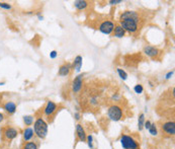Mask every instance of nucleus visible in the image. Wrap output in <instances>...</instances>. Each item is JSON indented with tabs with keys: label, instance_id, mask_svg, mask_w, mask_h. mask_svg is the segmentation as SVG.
I'll return each instance as SVG.
<instances>
[{
	"label": "nucleus",
	"instance_id": "6ab92c4d",
	"mask_svg": "<svg viewBox=\"0 0 175 149\" xmlns=\"http://www.w3.org/2000/svg\"><path fill=\"white\" fill-rule=\"evenodd\" d=\"M144 123H145V115H144V114H141L140 117H139V120H138V127H139V130H142V129H143Z\"/></svg>",
	"mask_w": 175,
	"mask_h": 149
},
{
	"label": "nucleus",
	"instance_id": "20e7f679",
	"mask_svg": "<svg viewBox=\"0 0 175 149\" xmlns=\"http://www.w3.org/2000/svg\"><path fill=\"white\" fill-rule=\"evenodd\" d=\"M108 116L112 121H119L122 118V110L118 105H112L108 109Z\"/></svg>",
	"mask_w": 175,
	"mask_h": 149
},
{
	"label": "nucleus",
	"instance_id": "4468645a",
	"mask_svg": "<svg viewBox=\"0 0 175 149\" xmlns=\"http://www.w3.org/2000/svg\"><path fill=\"white\" fill-rule=\"evenodd\" d=\"M70 69H71V66L69 65V64L61 66V67H60V69H59V75H61V76L68 75L70 73Z\"/></svg>",
	"mask_w": 175,
	"mask_h": 149
},
{
	"label": "nucleus",
	"instance_id": "a878e982",
	"mask_svg": "<svg viewBox=\"0 0 175 149\" xmlns=\"http://www.w3.org/2000/svg\"><path fill=\"white\" fill-rule=\"evenodd\" d=\"M110 5H117V4L122 3V0H112V1L108 2Z\"/></svg>",
	"mask_w": 175,
	"mask_h": 149
},
{
	"label": "nucleus",
	"instance_id": "c756f323",
	"mask_svg": "<svg viewBox=\"0 0 175 149\" xmlns=\"http://www.w3.org/2000/svg\"><path fill=\"white\" fill-rule=\"evenodd\" d=\"M3 120H4V115L2 113H0V123H1Z\"/></svg>",
	"mask_w": 175,
	"mask_h": 149
},
{
	"label": "nucleus",
	"instance_id": "f03ea898",
	"mask_svg": "<svg viewBox=\"0 0 175 149\" xmlns=\"http://www.w3.org/2000/svg\"><path fill=\"white\" fill-rule=\"evenodd\" d=\"M33 129H35V134L41 139H44L48 134V125L42 118L37 119L33 125Z\"/></svg>",
	"mask_w": 175,
	"mask_h": 149
},
{
	"label": "nucleus",
	"instance_id": "1a4fd4ad",
	"mask_svg": "<svg viewBox=\"0 0 175 149\" xmlns=\"http://www.w3.org/2000/svg\"><path fill=\"white\" fill-rule=\"evenodd\" d=\"M56 110H57V105L55 103H53V101H48L46 108L44 110V113H45L46 116L51 117L55 112H56Z\"/></svg>",
	"mask_w": 175,
	"mask_h": 149
},
{
	"label": "nucleus",
	"instance_id": "f257e3e1",
	"mask_svg": "<svg viewBox=\"0 0 175 149\" xmlns=\"http://www.w3.org/2000/svg\"><path fill=\"white\" fill-rule=\"evenodd\" d=\"M121 27L125 29V32H129L134 33L138 31V23H139V14L135 11L128 10L122 12L119 18Z\"/></svg>",
	"mask_w": 175,
	"mask_h": 149
},
{
	"label": "nucleus",
	"instance_id": "2eb2a0df",
	"mask_svg": "<svg viewBox=\"0 0 175 149\" xmlns=\"http://www.w3.org/2000/svg\"><path fill=\"white\" fill-rule=\"evenodd\" d=\"M73 67L75 68V70L79 72L81 67H82V57L81 56H77L75 58V60L73 62Z\"/></svg>",
	"mask_w": 175,
	"mask_h": 149
},
{
	"label": "nucleus",
	"instance_id": "423d86ee",
	"mask_svg": "<svg viewBox=\"0 0 175 149\" xmlns=\"http://www.w3.org/2000/svg\"><path fill=\"white\" fill-rule=\"evenodd\" d=\"M18 130L14 129V128H12V127H7L3 131L4 137H5L6 140H9V141L12 139H14L16 136H18Z\"/></svg>",
	"mask_w": 175,
	"mask_h": 149
},
{
	"label": "nucleus",
	"instance_id": "aec40b11",
	"mask_svg": "<svg viewBox=\"0 0 175 149\" xmlns=\"http://www.w3.org/2000/svg\"><path fill=\"white\" fill-rule=\"evenodd\" d=\"M23 122L27 126H31L33 123V117L32 116H24L23 117Z\"/></svg>",
	"mask_w": 175,
	"mask_h": 149
},
{
	"label": "nucleus",
	"instance_id": "412c9836",
	"mask_svg": "<svg viewBox=\"0 0 175 149\" xmlns=\"http://www.w3.org/2000/svg\"><path fill=\"white\" fill-rule=\"evenodd\" d=\"M118 73L119 75V77H121L122 80H126L128 78V74L126 73V71H123L121 68H118Z\"/></svg>",
	"mask_w": 175,
	"mask_h": 149
},
{
	"label": "nucleus",
	"instance_id": "dca6fc26",
	"mask_svg": "<svg viewBox=\"0 0 175 149\" xmlns=\"http://www.w3.org/2000/svg\"><path fill=\"white\" fill-rule=\"evenodd\" d=\"M125 29H123L121 25H117V27H114V37L116 38H122L125 36Z\"/></svg>",
	"mask_w": 175,
	"mask_h": 149
},
{
	"label": "nucleus",
	"instance_id": "cd10ccee",
	"mask_svg": "<svg viewBox=\"0 0 175 149\" xmlns=\"http://www.w3.org/2000/svg\"><path fill=\"white\" fill-rule=\"evenodd\" d=\"M57 55H58V53L56 52V51H52V52H51V54H50V57L52 58V59H55L57 57Z\"/></svg>",
	"mask_w": 175,
	"mask_h": 149
},
{
	"label": "nucleus",
	"instance_id": "6e6552de",
	"mask_svg": "<svg viewBox=\"0 0 175 149\" xmlns=\"http://www.w3.org/2000/svg\"><path fill=\"white\" fill-rule=\"evenodd\" d=\"M162 130H163L166 134L173 136L175 134V124H174V121H168V122L164 123V124L162 125Z\"/></svg>",
	"mask_w": 175,
	"mask_h": 149
},
{
	"label": "nucleus",
	"instance_id": "0eeeda50",
	"mask_svg": "<svg viewBox=\"0 0 175 149\" xmlns=\"http://www.w3.org/2000/svg\"><path fill=\"white\" fill-rule=\"evenodd\" d=\"M83 75H78L77 77H76L73 82H72V90L73 92L77 93L81 90V88H82V84H83Z\"/></svg>",
	"mask_w": 175,
	"mask_h": 149
},
{
	"label": "nucleus",
	"instance_id": "bb28decb",
	"mask_svg": "<svg viewBox=\"0 0 175 149\" xmlns=\"http://www.w3.org/2000/svg\"><path fill=\"white\" fill-rule=\"evenodd\" d=\"M144 124H145V128H146L147 130H149V129H150V127H151V124H152V123H151L150 121H146V122L144 123Z\"/></svg>",
	"mask_w": 175,
	"mask_h": 149
},
{
	"label": "nucleus",
	"instance_id": "393cba45",
	"mask_svg": "<svg viewBox=\"0 0 175 149\" xmlns=\"http://www.w3.org/2000/svg\"><path fill=\"white\" fill-rule=\"evenodd\" d=\"M134 90L136 91V93H142L143 92V86L141 84L136 85V86L134 87Z\"/></svg>",
	"mask_w": 175,
	"mask_h": 149
},
{
	"label": "nucleus",
	"instance_id": "5701e85b",
	"mask_svg": "<svg viewBox=\"0 0 175 149\" xmlns=\"http://www.w3.org/2000/svg\"><path fill=\"white\" fill-rule=\"evenodd\" d=\"M86 140H87V143H88V146L90 147V149L93 148V138H92V136L91 135H88L87 137H86Z\"/></svg>",
	"mask_w": 175,
	"mask_h": 149
},
{
	"label": "nucleus",
	"instance_id": "b1692460",
	"mask_svg": "<svg viewBox=\"0 0 175 149\" xmlns=\"http://www.w3.org/2000/svg\"><path fill=\"white\" fill-rule=\"evenodd\" d=\"M0 7L4 8V9H6V10L11 9V5H10V4L5 3V2H0Z\"/></svg>",
	"mask_w": 175,
	"mask_h": 149
},
{
	"label": "nucleus",
	"instance_id": "ddd939ff",
	"mask_svg": "<svg viewBox=\"0 0 175 149\" xmlns=\"http://www.w3.org/2000/svg\"><path fill=\"white\" fill-rule=\"evenodd\" d=\"M33 137V130L32 128H27L23 131V140L24 141H29Z\"/></svg>",
	"mask_w": 175,
	"mask_h": 149
},
{
	"label": "nucleus",
	"instance_id": "f8f14e48",
	"mask_svg": "<svg viewBox=\"0 0 175 149\" xmlns=\"http://www.w3.org/2000/svg\"><path fill=\"white\" fill-rule=\"evenodd\" d=\"M4 110H5V112L8 114H13L15 113L16 110V105L13 103V101H7V103L4 105Z\"/></svg>",
	"mask_w": 175,
	"mask_h": 149
},
{
	"label": "nucleus",
	"instance_id": "f3484780",
	"mask_svg": "<svg viewBox=\"0 0 175 149\" xmlns=\"http://www.w3.org/2000/svg\"><path fill=\"white\" fill-rule=\"evenodd\" d=\"M74 6L79 10L85 9L88 6V2L87 1H83V0H79V1H75L74 2Z\"/></svg>",
	"mask_w": 175,
	"mask_h": 149
},
{
	"label": "nucleus",
	"instance_id": "a211bd4d",
	"mask_svg": "<svg viewBox=\"0 0 175 149\" xmlns=\"http://www.w3.org/2000/svg\"><path fill=\"white\" fill-rule=\"evenodd\" d=\"M22 149H38V145L36 142H27L22 146Z\"/></svg>",
	"mask_w": 175,
	"mask_h": 149
},
{
	"label": "nucleus",
	"instance_id": "39448f33",
	"mask_svg": "<svg viewBox=\"0 0 175 149\" xmlns=\"http://www.w3.org/2000/svg\"><path fill=\"white\" fill-rule=\"evenodd\" d=\"M113 29H114V23L110 20H105L99 25V31L102 33H105V35L112 33Z\"/></svg>",
	"mask_w": 175,
	"mask_h": 149
},
{
	"label": "nucleus",
	"instance_id": "4be33fe9",
	"mask_svg": "<svg viewBox=\"0 0 175 149\" xmlns=\"http://www.w3.org/2000/svg\"><path fill=\"white\" fill-rule=\"evenodd\" d=\"M149 132H150V134L153 136H156L157 135V128L155 124H151L150 129H149Z\"/></svg>",
	"mask_w": 175,
	"mask_h": 149
},
{
	"label": "nucleus",
	"instance_id": "9b49d317",
	"mask_svg": "<svg viewBox=\"0 0 175 149\" xmlns=\"http://www.w3.org/2000/svg\"><path fill=\"white\" fill-rule=\"evenodd\" d=\"M76 133H77V136L80 141H86V134H85V130L84 128L82 127V125L78 124L77 126H76Z\"/></svg>",
	"mask_w": 175,
	"mask_h": 149
},
{
	"label": "nucleus",
	"instance_id": "c85d7f7f",
	"mask_svg": "<svg viewBox=\"0 0 175 149\" xmlns=\"http://www.w3.org/2000/svg\"><path fill=\"white\" fill-rule=\"evenodd\" d=\"M173 73H174V71H170V72H168V73H167V75H166V79H169V78H171V76L173 75Z\"/></svg>",
	"mask_w": 175,
	"mask_h": 149
},
{
	"label": "nucleus",
	"instance_id": "7ed1b4c3",
	"mask_svg": "<svg viewBox=\"0 0 175 149\" xmlns=\"http://www.w3.org/2000/svg\"><path fill=\"white\" fill-rule=\"evenodd\" d=\"M121 144L123 149H139V144L129 135H122L121 137Z\"/></svg>",
	"mask_w": 175,
	"mask_h": 149
},
{
	"label": "nucleus",
	"instance_id": "7c9ffc66",
	"mask_svg": "<svg viewBox=\"0 0 175 149\" xmlns=\"http://www.w3.org/2000/svg\"><path fill=\"white\" fill-rule=\"evenodd\" d=\"M75 118H76V120H79V119H80V115L78 113H76L75 114Z\"/></svg>",
	"mask_w": 175,
	"mask_h": 149
},
{
	"label": "nucleus",
	"instance_id": "9d476101",
	"mask_svg": "<svg viewBox=\"0 0 175 149\" xmlns=\"http://www.w3.org/2000/svg\"><path fill=\"white\" fill-rule=\"evenodd\" d=\"M144 53L149 57L154 58V57H157L158 55H159V50H158L157 48H155V47L147 46L144 48Z\"/></svg>",
	"mask_w": 175,
	"mask_h": 149
}]
</instances>
